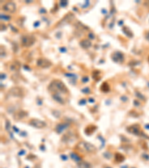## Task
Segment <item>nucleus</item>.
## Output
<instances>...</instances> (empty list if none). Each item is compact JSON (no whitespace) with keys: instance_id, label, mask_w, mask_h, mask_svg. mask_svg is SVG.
<instances>
[{"instance_id":"5","label":"nucleus","mask_w":149,"mask_h":168,"mask_svg":"<svg viewBox=\"0 0 149 168\" xmlns=\"http://www.w3.org/2000/svg\"><path fill=\"white\" fill-rule=\"evenodd\" d=\"M37 65L39 67L48 68L49 67H51V65H52V62L49 61L48 59L43 58H40L37 59Z\"/></svg>"},{"instance_id":"2","label":"nucleus","mask_w":149,"mask_h":168,"mask_svg":"<svg viewBox=\"0 0 149 168\" xmlns=\"http://www.w3.org/2000/svg\"><path fill=\"white\" fill-rule=\"evenodd\" d=\"M35 37L33 35H23L21 38V44L24 47H30L35 43Z\"/></svg>"},{"instance_id":"10","label":"nucleus","mask_w":149,"mask_h":168,"mask_svg":"<svg viewBox=\"0 0 149 168\" xmlns=\"http://www.w3.org/2000/svg\"><path fill=\"white\" fill-rule=\"evenodd\" d=\"M101 90H102V91L107 92L109 90H110V86H109V84H107V82H104L102 84H101Z\"/></svg>"},{"instance_id":"4","label":"nucleus","mask_w":149,"mask_h":168,"mask_svg":"<svg viewBox=\"0 0 149 168\" xmlns=\"http://www.w3.org/2000/svg\"><path fill=\"white\" fill-rule=\"evenodd\" d=\"M29 124L31 126L37 128V129H43V128L46 127V124L45 122L42 121L40 120H37V119H32L29 121Z\"/></svg>"},{"instance_id":"9","label":"nucleus","mask_w":149,"mask_h":168,"mask_svg":"<svg viewBox=\"0 0 149 168\" xmlns=\"http://www.w3.org/2000/svg\"><path fill=\"white\" fill-rule=\"evenodd\" d=\"M19 68H20V64H19V63L18 61H13L12 62L11 64H10V69L11 70H13V71H17L19 70Z\"/></svg>"},{"instance_id":"8","label":"nucleus","mask_w":149,"mask_h":168,"mask_svg":"<svg viewBox=\"0 0 149 168\" xmlns=\"http://www.w3.org/2000/svg\"><path fill=\"white\" fill-rule=\"evenodd\" d=\"M92 44H91L90 41L87 39H83L80 41V46L83 49H89L91 47Z\"/></svg>"},{"instance_id":"1","label":"nucleus","mask_w":149,"mask_h":168,"mask_svg":"<svg viewBox=\"0 0 149 168\" xmlns=\"http://www.w3.org/2000/svg\"><path fill=\"white\" fill-rule=\"evenodd\" d=\"M48 89L49 91L52 93V96H59L62 97L60 95L61 94H67L69 93V90L67 89L66 86L64 84V83L62 81L59 79H54L49 84Z\"/></svg>"},{"instance_id":"6","label":"nucleus","mask_w":149,"mask_h":168,"mask_svg":"<svg viewBox=\"0 0 149 168\" xmlns=\"http://www.w3.org/2000/svg\"><path fill=\"white\" fill-rule=\"evenodd\" d=\"M79 146L81 147L83 150H85L86 152H95L96 150V148L95 147V146L86 142L80 143Z\"/></svg>"},{"instance_id":"3","label":"nucleus","mask_w":149,"mask_h":168,"mask_svg":"<svg viewBox=\"0 0 149 168\" xmlns=\"http://www.w3.org/2000/svg\"><path fill=\"white\" fill-rule=\"evenodd\" d=\"M2 10L5 12L13 14L16 10V5L13 2H7L3 5Z\"/></svg>"},{"instance_id":"7","label":"nucleus","mask_w":149,"mask_h":168,"mask_svg":"<svg viewBox=\"0 0 149 168\" xmlns=\"http://www.w3.org/2000/svg\"><path fill=\"white\" fill-rule=\"evenodd\" d=\"M111 58L115 62H122L124 61V56L120 52H116L113 53Z\"/></svg>"}]
</instances>
